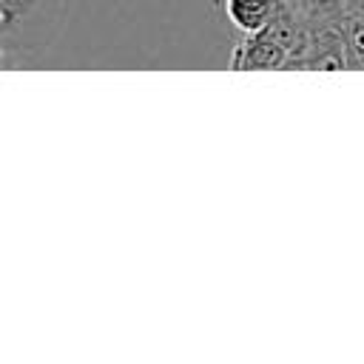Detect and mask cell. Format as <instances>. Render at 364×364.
Segmentation results:
<instances>
[{
	"mask_svg": "<svg viewBox=\"0 0 364 364\" xmlns=\"http://www.w3.org/2000/svg\"><path fill=\"white\" fill-rule=\"evenodd\" d=\"M304 68L307 71H318V68H324V71L353 68L350 43H347V34H344V26L341 23L310 28V46H307Z\"/></svg>",
	"mask_w": 364,
	"mask_h": 364,
	"instance_id": "6da1fadb",
	"label": "cell"
},
{
	"mask_svg": "<svg viewBox=\"0 0 364 364\" xmlns=\"http://www.w3.org/2000/svg\"><path fill=\"white\" fill-rule=\"evenodd\" d=\"M230 68L236 71H273V68H287V48L270 34V31H256L245 34V40L233 48Z\"/></svg>",
	"mask_w": 364,
	"mask_h": 364,
	"instance_id": "7a4b0ae2",
	"label": "cell"
},
{
	"mask_svg": "<svg viewBox=\"0 0 364 364\" xmlns=\"http://www.w3.org/2000/svg\"><path fill=\"white\" fill-rule=\"evenodd\" d=\"M279 9L282 0H225V14L242 34H256L267 28Z\"/></svg>",
	"mask_w": 364,
	"mask_h": 364,
	"instance_id": "3957f363",
	"label": "cell"
},
{
	"mask_svg": "<svg viewBox=\"0 0 364 364\" xmlns=\"http://www.w3.org/2000/svg\"><path fill=\"white\" fill-rule=\"evenodd\" d=\"M350 54H353V68H364V14H347L341 20Z\"/></svg>",
	"mask_w": 364,
	"mask_h": 364,
	"instance_id": "277c9868",
	"label": "cell"
}]
</instances>
